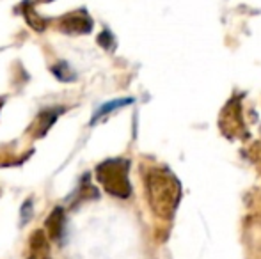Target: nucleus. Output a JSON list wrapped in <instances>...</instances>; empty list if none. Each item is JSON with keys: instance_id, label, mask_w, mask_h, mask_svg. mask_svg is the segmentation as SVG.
<instances>
[{"instance_id": "1", "label": "nucleus", "mask_w": 261, "mask_h": 259, "mask_svg": "<svg viewBox=\"0 0 261 259\" xmlns=\"http://www.w3.org/2000/svg\"><path fill=\"white\" fill-rule=\"evenodd\" d=\"M146 194L153 213L160 218H172L181 197V187L167 167H149L146 170Z\"/></svg>"}, {"instance_id": "2", "label": "nucleus", "mask_w": 261, "mask_h": 259, "mask_svg": "<svg viewBox=\"0 0 261 259\" xmlns=\"http://www.w3.org/2000/svg\"><path fill=\"white\" fill-rule=\"evenodd\" d=\"M130 162L124 158H109L96 167V178L107 194L126 199L132 194V185L128 180Z\"/></svg>"}, {"instance_id": "3", "label": "nucleus", "mask_w": 261, "mask_h": 259, "mask_svg": "<svg viewBox=\"0 0 261 259\" xmlns=\"http://www.w3.org/2000/svg\"><path fill=\"white\" fill-rule=\"evenodd\" d=\"M220 130L226 137L234 138L240 137L245 131L244 119H242V110H240V101L234 98L229 103L224 107L222 114H220Z\"/></svg>"}, {"instance_id": "4", "label": "nucleus", "mask_w": 261, "mask_h": 259, "mask_svg": "<svg viewBox=\"0 0 261 259\" xmlns=\"http://www.w3.org/2000/svg\"><path fill=\"white\" fill-rule=\"evenodd\" d=\"M59 28L66 34H89L93 31V20L86 11H75V13H68L59 20Z\"/></svg>"}, {"instance_id": "5", "label": "nucleus", "mask_w": 261, "mask_h": 259, "mask_svg": "<svg viewBox=\"0 0 261 259\" xmlns=\"http://www.w3.org/2000/svg\"><path fill=\"white\" fill-rule=\"evenodd\" d=\"M45 229L50 238L55 240V242H61L66 229V215L62 208H54L45 222Z\"/></svg>"}, {"instance_id": "6", "label": "nucleus", "mask_w": 261, "mask_h": 259, "mask_svg": "<svg viewBox=\"0 0 261 259\" xmlns=\"http://www.w3.org/2000/svg\"><path fill=\"white\" fill-rule=\"evenodd\" d=\"M29 247H31V256H29V259H50L48 238H46L45 231L38 229V231L32 233L31 240H29Z\"/></svg>"}, {"instance_id": "7", "label": "nucleus", "mask_w": 261, "mask_h": 259, "mask_svg": "<svg viewBox=\"0 0 261 259\" xmlns=\"http://www.w3.org/2000/svg\"><path fill=\"white\" fill-rule=\"evenodd\" d=\"M64 108H50V110H43L41 114L38 116V119L32 125V130H34V137H43L46 131L50 130V126L55 123V119L62 114Z\"/></svg>"}, {"instance_id": "8", "label": "nucleus", "mask_w": 261, "mask_h": 259, "mask_svg": "<svg viewBox=\"0 0 261 259\" xmlns=\"http://www.w3.org/2000/svg\"><path fill=\"white\" fill-rule=\"evenodd\" d=\"M130 103H134V100H132V98H126V100H114V101H109V103L101 105V107L96 110V114L93 116V121H91V125H94V123H96L98 119L105 118V116H109V114H112V112H116L117 108L124 107V105H130Z\"/></svg>"}, {"instance_id": "9", "label": "nucleus", "mask_w": 261, "mask_h": 259, "mask_svg": "<svg viewBox=\"0 0 261 259\" xmlns=\"http://www.w3.org/2000/svg\"><path fill=\"white\" fill-rule=\"evenodd\" d=\"M23 14H25V20H27V23L31 25L34 31L41 32V31H45V28H46V23H48V21H46L45 18L39 16V14L34 11V7H32L29 2L23 4Z\"/></svg>"}, {"instance_id": "10", "label": "nucleus", "mask_w": 261, "mask_h": 259, "mask_svg": "<svg viewBox=\"0 0 261 259\" xmlns=\"http://www.w3.org/2000/svg\"><path fill=\"white\" fill-rule=\"evenodd\" d=\"M52 73L55 76H57L61 82H71L73 78H75V73H73V69L69 68L66 63H59L52 66Z\"/></svg>"}, {"instance_id": "11", "label": "nucleus", "mask_w": 261, "mask_h": 259, "mask_svg": "<svg viewBox=\"0 0 261 259\" xmlns=\"http://www.w3.org/2000/svg\"><path fill=\"white\" fill-rule=\"evenodd\" d=\"M32 217V200H25L23 208H21V222H27Z\"/></svg>"}, {"instance_id": "12", "label": "nucleus", "mask_w": 261, "mask_h": 259, "mask_svg": "<svg viewBox=\"0 0 261 259\" xmlns=\"http://www.w3.org/2000/svg\"><path fill=\"white\" fill-rule=\"evenodd\" d=\"M98 41H100V45H103L105 48H109L110 43H112V36H110L109 31H105L103 34H100V38H98Z\"/></svg>"}, {"instance_id": "13", "label": "nucleus", "mask_w": 261, "mask_h": 259, "mask_svg": "<svg viewBox=\"0 0 261 259\" xmlns=\"http://www.w3.org/2000/svg\"><path fill=\"white\" fill-rule=\"evenodd\" d=\"M41 2H52V0H41Z\"/></svg>"}]
</instances>
